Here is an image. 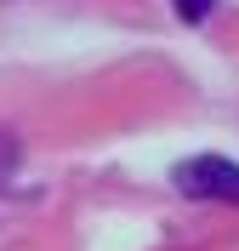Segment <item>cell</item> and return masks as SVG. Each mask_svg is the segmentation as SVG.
<instances>
[{"label":"cell","instance_id":"1","mask_svg":"<svg viewBox=\"0 0 239 251\" xmlns=\"http://www.w3.org/2000/svg\"><path fill=\"white\" fill-rule=\"evenodd\" d=\"M176 188L194 194V200H222V205H239V160H222V154H194L176 166Z\"/></svg>","mask_w":239,"mask_h":251},{"label":"cell","instance_id":"2","mask_svg":"<svg viewBox=\"0 0 239 251\" xmlns=\"http://www.w3.org/2000/svg\"><path fill=\"white\" fill-rule=\"evenodd\" d=\"M176 17H182V23H205V17H211V0H176Z\"/></svg>","mask_w":239,"mask_h":251}]
</instances>
